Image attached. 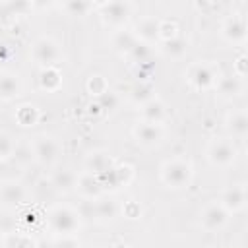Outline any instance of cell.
Returning <instances> with one entry per match:
<instances>
[{
    "mask_svg": "<svg viewBox=\"0 0 248 248\" xmlns=\"http://www.w3.org/2000/svg\"><path fill=\"white\" fill-rule=\"evenodd\" d=\"M48 225L58 234H72L79 227V215L68 205H56L48 213Z\"/></svg>",
    "mask_w": 248,
    "mask_h": 248,
    "instance_id": "obj_1",
    "label": "cell"
},
{
    "mask_svg": "<svg viewBox=\"0 0 248 248\" xmlns=\"http://www.w3.org/2000/svg\"><path fill=\"white\" fill-rule=\"evenodd\" d=\"M161 178L169 188H184L192 180V167L186 161L174 159L163 165L161 169Z\"/></svg>",
    "mask_w": 248,
    "mask_h": 248,
    "instance_id": "obj_2",
    "label": "cell"
},
{
    "mask_svg": "<svg viewBox=\"0 0 248 248\" xmlns=\"http://www.w3.org/2000/svg\"><path fill=\"white\" fill-rule=\"evenodd\" d=\"M33 58L39 64H43L45 68H50L52 64H56L62 58V52H60V46L54 39L41 37L33 43Z\"/></svg>",
    "mask_w": 248,
    "mask_h": 248,
    "instance_id": "obj_3",
    "label": "cell"
},
{
    "mask_svg": "<svg viewBox=\"0 0 248 248\" xmlns=\"http://www.w3.org/2000/svg\"><path fill=\"white\" fill-rule=\"evenodd\" d=\"M207 157H209V161H211L213 165L227 167V165H231V163L234 161V157H236V147H234L231 141H227V140H217V141H213V143L209 145Z\"/></svg>",
    "mask_w": 248,
    "mask_h": 248,
    "instance_id": "obj_4",
    "label": "cell"
},
{
    "mask_svg": "<svg viewBox=\"0 0 248 248\" xmlns=\"http://www.w3.org/2000/svg\"><path fill=\"white\" fill-rule=\"evenodd\" d=\"M188 79L194 87L198 89H207L211 87L215 81H217V72L211 64H194L190 68V74H188Z\"/></svg>",
    "mask_w": 248,
    "mask_h": 248,
    "instance_id": "obj_5",
    "label": "cell"
},
{
    "mask_svg": "<svg viewBox=\"0 0 248 248\" xmlns=\"http://www.w3.org/2000/svg\"><path fill=\"white\" fill-rule=\"evenodd\" d=\"M229 219V211L221 203H209L202 213V227L205 231H219L225 227Z\"/></svg>",
    "mask_w": 248,
    "mask_h": 248,
    "instance_id": "obj_6",
    "label": "cell"
},
{
    "mask_svg": "<svg viewBox=\"0 0 248 248\" xmlns=\"http://www.w3.org/2000/svg\"><path fill=\"white\" fill-rule=\"evenodd\" d=\"M33 153H35V159H39L41 163H54L56 157H58V145L52 138L48 136H39L35 138L33 141Z\"/></svg>",
    "mask_w": 248,
    "mask_h": 248,
    "instance_id": "obj_7",
    "label": "cell"
},
{
    "mask_svg": "<svg viewBox=\"0 0 248 248\" xmlns=\"http://www.w3.org/2000/svg\"><path fill=\"white\" fill-rule=\"evenodd\" d=\"M130 12H132V4H128V2H107V4H103V17H105V21H108L112 25L124 23L126 17L130 16Z\"/></svg>",
    "mask_w": 248,
    "mask_h": 248,
    "instance_id": "obj_8",
    "label": "cell"
},
{
    "mask_svg": "<svg viewBox=\"0 0 248 248\" xmlns=\"http://www.w3.org/2000/svg\"><path fill=\"white\" fill-rule=\"evenodd\" d=\"M134 134H136V140L141 145H155L163 140L161 124H153V122H141L140 126H136Z\"/></svg>",
    "mask_w": 248,
    "mask_h": 248,
    "instance_id": "obj_9",
    "label": "cell"
},
{
    "mask_svg": "<svg viewBox=\"0 0 248 248\" xmlns=\"http://www.w3.org/2000/svg\"><path fill=\"white\" fill-rule=\"evenodd\" d=\"M25 188L17 182H6L0 186V202L4 205H19L25 202Z\"/></svg>",
    "mask_w": 248,
    "mask_h": 248,
    "instance_id": "obj_10",
    "label": "cell"
},
{
    "mask_svg": "<svg viewBox=\"0 0 248 248\" xmlns=\"http://www.w3.org/2000/svg\"><path fill=\"white\" fill-rule=\"evenodd\" d=\"M223 37L231 43L246 41V21L242 17H229L223 25Z\"/></svg>",
    "mask_w": 248,
    "mask_h": 248,
    "instance_id": "obj_11",
    "label": "cell"
},
{
    "mask_svg": "<svg viewBox=\"0 0 248 248\" xmlns=\"http://www.w3.org/2000/svg\"><path fill=\"white\" fill-rule=\"evenodd\" d=\"M19 91H21V83L16 74H10V72L0 74V99L2 101L16 99L19 95Z\"/></svg>",
    "mask_w": 248,
    "mask_h": 248,
    "instance_id": "obj_12",
    "label": "cell"
},
{
    "mask_svg": "<svg viewBox=\"0 0 248 248\" xmlns=\"http://www.w3.org/2000/svg\"><path fill=\"white\" fill-rule=\"evenodd\" d=\"M87 169H89L91 174L101 176V174H105V172H108L112 169V159L105 151H95V153H91L87 157Z\"/></svg>",
    "mask_w": 248,
    "mask_h": 248,
    "instance_id": "obj_13",
    "label": "cell"
},
{
    "mask_svg": "<svg viewBox=\"0 0 248 248\" xmlns=\"http://www.w3.org/2000/svg\"><path fill=\"white\" fill-rule=\"evenodd\" d=\"M76 186H78V190L81 192V196L87 198V200H93V198H97V196L101 194V182H99V178H97L95 174H91V172H83L81 176H78Z\"/></svg>",
    "mask_w": 248,
    "mask_h": 248,
    "instance_id": "obj_14",
    "label": "cell"
},
{
    "mask_svg": "<svg viewBox=\"0 0 248 248\" xmlns=\"http://www.w3.org/2000/svg\"><path fill=\"white\" fill-rule=\"evenodd\" d=\"M244 202H246V192H244V188L232 186V188H229V190L223 194L221 205H223L227 211H238V209L244 207Z\"/></svg>",
    "mask_w": 248,
    "mask_h": 248,
    "instance_id": "obj_15",
    "label": "cell"
},
{
    "mask_svg": "<svg viewBox=\"0 0 248 248\" xmlns=\"http://www.w3.org/2000/svg\"><path fill=\"white\" fill-rule=\"evenodd\" d=\"M141 114H143V122H153L159 124L165 116V107L161 101L157 99H149L147 103L141 105Z\"/></svg>",
    "mask_w": 248,
    "mask_h": 248,
    "instance_id": "obj_16",
    "label": "cell"
},
{
    "mask_svg": "<svg viewBox=\"0 0 248 248\" xmlns=\"http://www.w3.org/2000/svg\"><path fill=\"white\" fill-rule=\"evenodd\" d=\"M76 182H78V176L72 170H68V169L66 170H58L52 176V180H50L52 188L58 190V192H70V190H74L76 188Z\"/></svg>",
    "mask_w": 248,
    "mask_h": 248,
    "instance_id": "obj_17",
    "label": "cell"
},
{
    "mask_svg": "<svg viewBox=\"0 0 248 248\" xmlns=\"http://www.w3.org/2000/svg\"><path fill=\"white\" fill-rule=\"evenodd\" d=\"M138 37H141L145 43L155 41L159 37V21L155 17H145L138 23Z\"/></svg>",
    "mask_w": 248,
    "mask_h": 248,
    "instance_id": "obj_18",
    "label": "cell"
},
{
    "mask_svg": "<svg viewBox=\"0 0 248 248\" xmlns=\"http://www.w3.org/2000/svg\"><path fill=\"white\" fill-rule=\"evenodd\" d=\"M227 128H229V132L232 134V136H236V138H244L246 134H248V116H246V112H234L231 118H229V122H227Z\"/></svg>",
    "mask_w": 248,
    "mask_h": 248,
    "instance_id": "obj_19",
    "label": "cell"
},
{
    "mask_svg": "<svg viewBox=\"0 0 248 248\" xmlns=\"http://www.w3.org/2000/svg\"><path fill=\"white\" fill-rule=\"evenodd\" d=\"M60 72L56 70V68H45L43 72H41V76H39V83H41V87L43 89H46V91H54V89H58L60 87Z\"/></svg>",
    "mask_w": 248,
    "mask_h": 248,
    "instance_id": "obj_20",
    "label": "cell"
},
{
    "mask_svg": "<svg viewBox=\"0 0 248 248\" xmlns=\"http://www.w3.org/2000/svg\"><path fill=\"white\" fill-rule=\"evenodd\" d=\"M12 159H14L17 165H21V167L29 165V163L35 159L33 147H31L29 143H16V145H14V151H12Z\"/></svg>",
    "mask_w": 248,
    "mask_h": 248,
    "instance_id": "obj_21",
    "label": "cell"
},
{
    "mask_svg": "<svg viewBox=\"0 0 248 248\" xmlns=\"http://www.w3.org/2000/svg\"><path fill=\"white\" fill-rule=\"evenodd\" d=\"M217 89L223 97H232L236 93H240V79L236 76H227V78H221L217 81Z\"/></svg>",
    "mask_w": 248,
    "mask_h": 248,
    "instance_id": "obj_22",
    "label": "cell"
},
{
    "mask_svg": "<svg viewBox=\"0 0 248 248\" xmlns=\"http://www.w3.org/2000/svg\"><path fill=\"white\" fill-rule=\"evenodd\" d=\"M136 43H138V39H136V35L130 33V31H120V33H116V37H114V41H112L114 48L120 50V52H130Z\"/></svg>",
    "mask_w": 248,
    "mask_h": 248,
    "instance_id": "obj_23",
    "label": "cell"
},
{
    "mask_svg": "<svg viewBox=\"0 0 248 248\" xmlns=\"http://www.w3.org/2000/svg\"><path fill=\"white\" fill-rule=\"evenodd\" d=\"M16 118L21 126H35L37 120H39V110L33 107V105H23L17 112H16Z\"/></svg>",
    "mask_w": 248,
    "mask_h": 248,
    "instance_id": "obj_24",
    "label": "cell"
},
{
    "mask_svg": "<svg viewBox=\"0 0 248 248\" xmlns=\"http://www.w3.org/2000/svg\"><path fill=\"white\" fill-rule=\"evenodd\" d=\"M186 50H188V43H186V39H182L180 35H178V37H174V39L165 41V52H167L169 56L178 58V56L186 54Z\"/></svg>",
    "mask_w": 248,
    "mask_h": 248,
    "instance_id": "obj_25",
    "label": "cell"
},
{
    "mask_svg": "<svg viewBox=\"0 0 248 248\" xmlns=\"http://www.w3.org/2000/svg\"><path fill=\"white\" fill-rule=\"evenodd\" d=\"M116 203L114 202H97L95 203V217H99V219H114L116 217Z\"/></svg>",
    "mask_w": 248,
    "mask_h": 248,
    "instance_id": "obj_26",
    "label": "cell"
},
{
    "mask_svg": "<svg viewBox=\"0 0 248 248\" xmlns=\"http://www.w3.org/2000/svg\"><path fill=\"white\" fill-rule=\"evenodd\" d=\"M87 89H89L91 95H97V97H101L105 91H108L107 81H105L103 76H91L89 81H87Z\"/></svg>",
    "mask_w": 248,
    "mask_h": 248,
    "instance_id": "obj_27",
    "label": "cell"
},
{
    "mask_svg": "<svg viewBox=\"0 0 248 248\" xmlns=\"http://www.w3.org/2000/svg\"><path fill=\"white\" fill-rule=\"evenodd\" d=\"M118 103H120V99H118V95H116L114 91H105V93L99 97V101H97V105H99L103 110H114V108L118 107Z\"/></svg>",
    "mask_w": 248,
    "mask_h": 248,
    "instance_id": "obj_28",
    "label": "cell"
},
{
    "mask_svg": "<svg viewBox=\"0 0 248 248\" xmlns=\"http://www.w3.org/2000/svg\"><path fill=\"white\" fill-rule=\"evenodd\" d=\"M64 8H66L72 16H83V14H87V12L93 8V4L83 2V0H70V2L64 4Z\"/></svg>",
    "mask_w": 248,
    "mask_h": 248,
    "instance_id": "obj_29",
    "label": "cell"
},
{
    "mask_svg": "<svg viewBox=\"0 0 248 248\" xmlns=\"http://www.w3.org/2000/svg\"><path fill=\"white\" fill-rule=\"evenodd\" d=\"M151 85H147V83H140V85H136L134 89H132V99L136 101V103H147L149 99H153L151 97Z\"/></svg>",
    "mask_w": 248,
    "mask_h": 248,
    "instance_id": "obj_30",
    "label": "cell"
},
{
    "mask_svg": "<svg viewBox=\"0 0 248 248\" xmlns=\"http://www.w3.org/2000/svg\"><path fill=\"white\" fill-rule=\"evenodd\" d=\"M159 37H163L165 41L178 37V33H176V25L170 23V21H159Z\"/></svg>",
    "mask_w": 248,
    "mask_h": 248,
    "instance_id": "obj_31",
    "label": "cell"
},
{
    "mask_svg": "<svg viewBox=\"0 0 248 248\" xmlns=\"http://www.w3.org/2000/svg\"><path fill=\"white\" fill-rule=\"evenodd\" d=\"M54 248H79V242L72 234H60L56 240H52Z\"/></svg>",
    "mask_w": 248,
    "mask_h": 248,
    "instance_id": "obj_32",
    "label": "cell"
},
{
    "mask_svg": "<svg viewBox=\"0 0 248 248\" xmlns=\"http://www.w3.org/2000/svg\"><path fill=\"white\" fill-rule=\"evenodd\" d=\"M149 46L145 45V43H136L134 45V48L130 50V54L138 60V62H147V56H149Z\"/></svg>",
    "mask_w": 248,
    "mask_h": 248,
    "instance_id": "obj_33",
    "label": "cell"
},
{
    "mask_svg": "<svg viewBox=\"0 0 248 248\" xmlns=\"http://www.w3.org/2000/svg\"><path fill=\"white\" fill-rule=\"evenodd\" d=\"M14 145H16V143H14L6 134H0V157H8V155H12Z\"/></svg>",
    "mask_w": 248,
    "mask_h": 248,
    "instance_id": "obj_34",
    "label": "cell"
},
{
    "mask_svg": "<svg viewBox=\"0 0 248 248\" xmlns=\"http://www.w3.org/2000/svg\"><path fill=\"white\" fill-rule=\"evenodd\" d=\"M78 215L79 217H95V205L93 202H83L78 209Z\"/></svg>",
    "mask_w": 248,
    "mask_h": 248,
    "instance_id": "obj_35",
    "label": "cell"
},
{
    "mask_svg": "<svg viewBox=\"0 0 248 248\" xmlns=\"http://www.w3.org/2000/svg\"><path fill=\"white\" fill-rule=\"evenodd\" d=\"M246 76V56H240L236 60V78Z\"/></svg>",
    "mask_w": 248,
    "mask_h": 248,
    "instance_id": "obj_36",
    "label": "cell"
},
{
    "mask_svg": "<svg viewBox=\"0 0 248 248\" xmlns=\"http://www.w3.org/2000/svg\"><path fill=\"white\" fill-rule=\"evenodd\" d=\"M128 217H140V205H138V203H130V207H128Z\"/></svg>",
    "mask_w": 248,
    "mask_h": 248,
    "instance_id": "obj_37",
    "label": "cell"
},
{
    "mask_svg": "<svg viewBox=\"0 0 248 248\" xmlns=\"http://www.w3.org/2000/svg\"><path fill=\"white\" fill-rule=\"evenodd\" d=\"M35 248H54V246H52V242H48V240H41V242H37Z\"/></svg>",
    "mask_w": 248,
    "mask_h": 248,
    "instance_id": "obj_38",
    "label": "cell"
},
{
    "mask_svg": "<svg viewBox=\"0 0 248 248\" xmlns=\"http://www.w3.org/2000/svg\"><path fill=\"white\" fill-rule=\"evenodd\" d=\"M114 248H128L126 244H114Z\"/></svg>",
    "mask_w": 248,
    "mask_h": 248,
    "instance_id": "obj_39",
    "label": "cell"
},
{
    "mask_svg": "<svg viewBox=\"0 0 248 248\" xmlns=\"http://www.w3.org/2000/svg\"><path fill=\"white\" fill-rule=\"evenodd\" d=\"M0 248H4V240L2 238H0Z\"/></svg>",
    "mask_w": 248,
    "mask_h": 248,
    "instance_id": "obj_40",
    "label": "cell"
}]
</instances>
